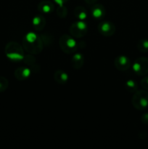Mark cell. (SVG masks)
I'll list each match as a JSON object with an SVG mask.
<instances>
[{"mask_svg": "<svg viewBox=\"0 0 148 149\" xmlns=\"http://www.w3.org/2000/svg\"><path fill=\"white\" fill-rule=\"evenodd\" d=\"M22 42L23 49L32 55L39 54L43 49L44 45L40 36L32 32L27 33Z\"/></svg>", "mask_w": 148, "mask_h": 149, "instance_id": "obj_1", "label": "cell"}, {"mask_svg": "<svg viewBox=\"0 0 148 149\" xmlns=\"http://www.w3.org/2000/svg\"><path fill=\"white\" fill-rule=\"evenodd\" d=\"M5 55L12 62H20L24 58L23 47L15 42H10L7 44L4 48Z\"/></svg>", "mask_w": 148, "mask_h": 149, "instance_id": "obj_2", "label": "cell"}, {"mask_svg": "<svg viewBox=\"0 0 148 149\" xmlns=\"http://www.w3.org/2000/svg\"><path fill=\"white\" fill-rule=\"evenodd\" d=\"M133 107L137 110H145L148 107V93L145 90H136L131 99Z\"/></svg>", "mask_w": 148, "mask_h": 149, "instance_id": "obj_3", "label": "cell"}, {"mask_svg": "<svg viewBox=\"0 0 148 149\" xmlns=\"http://www.w3.org/2000/svg\"><path fill=\"white\" fill-rule=\"evenodd\" d=\"M59 47L63 52L66 54H72L75 52L78 45L72 36L64 34L59 39Z\"/></svg>", "mask_w": 148, "mask_h": 149, "instance_id": "obj_4", "label": "cell"}, {"mask_svg": "<svg viewBox=\"0 0 148 149\" xmlns=\"http://www.w3.org/2000/svg\"><path fill=\"white\" fill-rule=\"evenodd\" d=\"M69 31L73 37L82 38L87 33V25L84 20L75 21L71 24Z\"/></svg>", "mask_w": 148, "mask_h": 149, "instance_id": "obj_5", "label": "cell"}, {"mask_svg": "<svg viewBox=\"0 0 148 149\" xmlns=\"http://www.w3.org/2000/svg\"><path fill=\"white\" fill-rule=\"evenodd\" d=\"M133 71L138 76H145L148 74V58L140 57L136 59L132 65Z\"/></svg>", "mask_w": 148, "mask_h": 149, "instance_id": "obj_6", "label": "cell"}, {"mask_svg": "<svg viewBox=\"0 0 148 149\" xmlns=\"http://www.w3.org/2000/svg\"><path fill=\"white\" fill-rule=\"evenodd\" d=\"M98 31L102 36L109 37L115 33V26L112 22L108 20L100 22L98 25Z\"/></svg>", "mask_w": 148, "mask_h": 149, "instance_id": "obj_7", "label": "cell"}, {"mask_svg": "<svg viewBox=\"0 0 148 149\" xmlns=\"http://www.w3.org/2000/svg\"><path fill=\"white\" fill-rule=\"evenodd\" d=\"M131 64L130 59L125 55H119L115 58L114 65L118 71H126L130 68Z\"/></svg>", "mask_w": 148, "mask_h": 149, "instance_id": "obj_8", "label": "cell"}, {"mask_svg": "<svg viewBox=\"0 0 148 149\" xmlns=\"http://www.w3.org/2000/svg\"><path fill=\"white\" fill-rule=\"evenodd\" d=\"M37 9L41 14L48 15L52 13L55 10V5L52 1L44 0V1H42L39 3Z\"/></svg>", "mask_w": 148, "mask_h": 149, "instance_id": "obj_9", "label": "cell"}, {"mask_svg": "<svg viewBox=\"0 0 148 149\" xmlns=\"http://www.w3.org/2000/svg\"><path fill=\"white\" fill-rule=\"evenodd\" d=\"M91 15L97 20H101L104 17L106 13L105 8L101 4H94L91 8Z\"/></svg>", "mask_w": 148, "mask_h": 149, "instance_id": "obj_10", "label": "cell"}, {"mask_svg": "<svg viewBox=\"0 0 148 149\" xmlns=\"http://www.w3.org/2000/svg\"><path fill=\"white\" fill-rule=\"evenodd\" d=\"M32 25L35 30L40 31L43 30L46 26V19L42 15H36L32 20Z\"/></svg>", "mask_w": 148, "mask_h": 149, "instance_id": "obj_11", "label": "cell"}, {"mask_svg": "<svg viewBox=\"0 0 148 149\" xmlns=\"http://www.w3.org/2000/svg\"><path fill=\"white\" fill-rule=\"evenodd\" d=\"M15 77L17 80H26L29 78L30 75V70L26 67H19L15 69L14 73Z\"/></svg>", "mask_w": 148, "mask_h": 149, "instance_id": "obj_12", "label": "cell"}, {"mask_svg": "<svg viewBox=\"0 0 148 149\" xmlns=\"http://www.w3.org/2000/svg\"><path fill=\"white\" fill-rule=\"evenodd\" d=\"M53 77L55 81L61 85L65 84L68 81V78H69L68 74L64 71H62V70H57V71H55Z\"/></svg>", "mask_w": 148, "mask_h": 149, "instance_id": "obj_13", "label": "cell"}, {"mask_svg": "<svg viewBox=\"0 0 148 149\" xmlns=\"http://www.w3.org/2000/svg\"><path fill=\"white\" fill-rule=\"evenodd\" d=\"M84 63V57L82 54H75L71 58V65L75 69H80L82 68Z\"/></svg>", "mask_w": 148, "mask_h": 149, "instance_id": "obj_14", "label": "cell"}, {"mask_svg": "<svg viewBox=\"0 0 148 149\" xmlns=\"http://www.w3.org/2000/svg\"><path fill=\"white\" fill-rule=\"evenodd\" d=\"M73 14L79 20H84L87 17V12L82 6H78L73 10Z\"/></svg>", "mask_w": 148, "mask_h": 149, "instance_id": "obj_15", "label": "cell"}, {"mask_svg": "<svg viewBox=\"0 0 148 149\" xmlns=\"http://www.w3.org/2000/svg\"><path fill=\"white\" fill-rule=\"evenodd\" d=\"M137 49L139 52L142 53H146L148 52V39H142L138 42Z\"/></svg>", "mask_w": 148, "mask_h": 149, "instance_id": "obj_16", "label": "cell"}, {"mask_svg": "<svg viewBox=\"0 0 148 149\" xmlns=\"http://www.w3.org/2000/svg\"><path fill=\"white\" fill-rule=\"evenodd\" d=\"M125 86H126V90L129 93H135L138 89L137 83L133 79H129L128 81H126Z\"/></svg>", "mask_w": 148, "mask_h": 149, "instance_id": "obj_17", "label": "cell"}, {"mask_svg": "<svg viewBox=\"0 0 148 149\" xmlns=\"http://www.w3.org/2000/svg\"><path fill=\"white\" fill-rule=\"evenodd\" d=\"M39 36H40L44 45H50L53 42V37L52 36V35L49 34V33H43V34H41Z\"/></svg>", "mask_w": 148, "mask_h": 149, "instance_id": "obj_18", "label": "cell"}, {"mask_svg": "<svg viewBox=\"0 0 148 149\" xmlns=\"http://www.w3.org/2000/svg\"><path fill=\"white\" fill-rule=\"evenodd\" d=\"M23 62L28 65H30V66H32L33 65H34L35 63H36V60L35 57H33V55H25L24 58H23Z\"/></svg>", "mask_w": 148, "mask_h": 149, "instance_id": "obj_19", "label": "cell"}, {"mask_svg": "<svg viewBox=\"0 0 148 149\" xmlns=\"http://www.w3.org/2000/svg\"><path fill=\"white\" fill-rule=\"evenodd\" d=\"M57 16L60 18H65V17L68 15V10H67V7H65L64 5L59 6L57 10Z\"/></svg>", "mask_w": 148, "mask_h": 149, "instance_id": "obj_20", "label": "cell"}, {"mask_svg": "<svg viewBox=\"0 0 148 149\" xmlns=\"http://www.w3.org/2000/svg\"><path fill=\"white\" fill-rule=\"evenodd\" d=\"M9 81L5 77L0 76V93L6 91L8 88Z\"/></svg>", "mask_w": 148, "mask_h": 149, "instance_id": "obj_21", "label": "cell"}, {"mask_svg": "<svg viewBox=\"0 0 148 149\" xmlns=\"http://www.w3.org/2000/svg\"><path fill=\"white\" fill-rule=\"evenodd\" d=\"M141 85L145 90H148V76L145 77L141 80Z\"/></svg>", "mask_w": 148, "mask_h": 149, "instance_id": "obj_22", "label": "cell"}, {"mask_svg": "<svg viewBox=\"0 0 148 149\" xmlns=\"http://www.w3.org/2000/svg\"><path fill=\"white\" fill-rule=\"evenodd\" d=\"M141 121L145 125H148V113H145L141 116Z\"/></svg>", "mask_w": 148, "mask_h": 149, "instance_id": "obj_23", "label": "cell"}, {"mask_svg": "<svg viewBox=\"0 0 148 149\" xmlns=\"http://www.w3.org/2000/svg\"><path fill=\"white\" fill-rule=\"evenodd\" d=\"M55 3L58 4V6H61V5H64V4L66 2H68L69 0H54Z\"/></svg>", "mask_w": 148, "mask_h": 149, "instance_id": "obj_24", "label": "cell"}, {"mask_svg": "<svg viewBox=\"0 0 148 149\" xmlns=\"http://www.w3.org/2000/svg\"><path fill=\"white\" fill-rule=\"evenodd\" d=\"M85 1V2L87 4H89V5H93V4H96V2H97L98 0H84Z\"/></svg>", "mask_w": 148, "mask_h": 149, "instance_id": "obj_25", "label": "cell"}]
</instances>
